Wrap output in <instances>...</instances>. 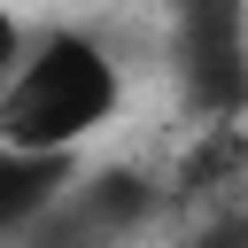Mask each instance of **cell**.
Segmentation results:
<instances>
[{
	"label": "cell",
	"mask_w": 248,
	"mask_h": 248,
	"mask_svg": "<svg viewBox=\"0 0 248 248\" xmlns=\"http://www.w3.org/2000/svg\"><path fill=\"white\" fill-rule=\"evenodd\" d=\"M23 39H31V31H23V23H16V8L0 0V85H8V78H16V62H23Z\"/></svg>",
	"instance_id": "8992f818"
},
{
	"label": "cell",
	"mask_w": 248,
	"mask_h": 248,
	"mask_svg": "<svg viewBox=\"0 0 248 248\" xmlns=\"http://www.w3.org/2000/svg\"><path fill=\"white\" fill-rule=\"evenodd\" d=\"M170 46L194 108L232 116L248 101V0H170Z\"/></svg>",
	"instance_id": "7a4b0ae2"
},
{
	"label": "cell",
	"mask_w": 248,
	"mask_h": 248,
	"mask_svg": "<svg viewBox=\"0 0 248 248\" xmlns=\"http://www.w3.org/2000/svg\"><path fill=\"white\" fill-rule=\"evenodd\" d=\"M78 170H85V155H39V147H8L0 140V240H23L62 202V186Z\"/></svg>",
	"instance_id": "277c9868"
},
{
	"label": "cell",
	"mask_w": 248,
	"mask_h": 248,
	"mask_svg": "<svg viewBox=\"0 0 248 248\" xmlns=\"http://www.w3.org/2000/svg\"><path fill=\"white\" fill-rule=\"evenodd\" d=\"M147 217H155V186L140 170H78L16 248H124Z\"/></svg>",
	"instance_id": "3957f363"
},
{
	"label": "cell",
	"mask_w": 248,
	"mask_h": 248,
	"mask_svg": "<svg viewBox=\"0 0 248 248\" xmlns=\"http://www.w3.org/2000/svg\"><path fill=\"white\" fill-rule=\"evenodd\" d=\"M186 248H248V209H225V217H209Z\"/></svg>",
	"instance_id": "5b68a950"
},
{
	"label": "cell",
	"mask_w": 248,
	"mask_h": 248,
	"mask_svg": "<svg viewBox=\"0 0 248 248\" xmlns=\"http://www.w3.org/2000/svg\"><path fill=\"white\" fill-rule=\"evenodd\" d=\"M124 108V62L85 23H46L23 39L16 78L0 85V140L39 155H85Z\"/></svg>",
	"instance_id": "6da1fadb"
}]
</instances>
